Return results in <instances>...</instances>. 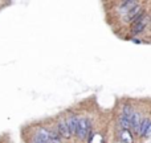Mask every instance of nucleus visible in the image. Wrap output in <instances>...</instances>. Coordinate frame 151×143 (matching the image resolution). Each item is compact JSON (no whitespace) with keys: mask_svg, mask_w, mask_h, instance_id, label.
Returning a JSON list of instances; mask_svg holds the SVG:
<instances>
[{"mask_svg":"<svg viewBox=\"0 0 151 143\" xmlns=\"http://www.w3.org/2000/svg\"><path fill=\"white\" fill-rule=\"evenodd\" d=\"M141 122H142V117L139 113H134L133 115V119H131V129L138 134V130H139V126H141Z\"/></svg>","mask_w":151,"mask_h":143,"instance_id":"nucleus-6","label":"nucleus"},{"mask_svg":"<svg viewBox=\"0 0 151 143\" xmlns=\"http://www.w3.org/2000/svg\"><path fill=\"white\" fill-rule=\"evenodd\" d=\"M90 127H91L90 119H88V118H80V121H78V127H77V133H76V135H77L80 139H85L86 137H88L89 131H90Z\"/></svg>","mask_w":151,"mask_h":143,"instance_id":"nucleus-1","label":"nucleus"},{"mask_svg":"<svg viewBox=\"0 0 151 143\" xmlns=\"http://www.w3.org/2000/svg\"><path fill=\"white\" fill-rule=\"evenodd\" d=\"M150 123H151V121L149 119V118H143V119H142L141 126H139V130H138V135L145 137V134H146V131H147V129H149Z\"/></svg>","mask_w":151,"mask_h":143,"instance_id":"nucleus-8","label":"nucleus"},{"mask_svg":"<svg viewBox=\"0 0 151 143\" xmlns=\"http://www.w3.org/2000/svg\"><path fill=\"white\" fill-rule=\"evenodd\" d=\"M147 23H149V17H147V16H145L142 20L134 23L133 27H131V34H134V36H137V34H141L142 32L146 29Z\"/></svg>","mask_w":151,"mask_h":143,"instance_id":"nucleus-3","label":"nucleus"},{"mask_svg":"<svg viewBox=\"0 0 151 143\" xmlns=\"http://www.w3.org/2000/svg\"><path fill=\"white\" fill-rule=\"evenodd\" d=\"M121 139L122 141H125L126 143H133V137L130 135V133H129L127 130H123L122 134H121Z\"/></svg>","mask_w":151,"mask_h":143,"instance_id":"nucleus-10","label":"nucleus"},{"mask_svg":"<svg viewBox=\"0 0 151 143\" xmlns=\"http://www.w3.org/2000/svg\"><path fill=\"white\" fill-rule=\"evenodd\" d=\"M137 5H138V3L137 1H134V0H129V1H122L121 3V8H122V12H125L126 15H127L129 13V11L130 9H133L134 7H137Z\"/></svg>","mask_w":151,"mask_h":143,"instance_id":"nucleus-7","label":"nucleus"},{"mask_svg":"<svg viewBox=\"0 0 151 143\" xmlns=\"http://www.w3.org/2000/svg\"><path fill=\"white\" fill-rule=\"evenodd\" d=\"M134 110H133V107H131V105H125L123 106V109H122V113L121 114L123 115V117H126L129 121L131 122V119H133V115H134Z\"/></svg>","mask_w":151,"mask_h":143,"instance_id":"nucleus-9","label":"nucleus"},{"mask_svg":"<svg viewBox=\"0 0 151 143\" xmlns=\"http://www.w3.org/2000/svg\"><path fill=\"white\" fill-rule=\"evenodd\" d=\"M78 121H80V118L76 117V115H70V117L66 119V123H68V127H69V130H70V134H76V133H77Z\"/></svg>","mask_w":151,"mask_h":143,"instance_id":"nucleus-5","label":"nucleus"},{"mask_svg":"<svg viewBox=\"0 0 151 143\" xmlns=\"http://www.w3.org/2000/svg\"><path fill=\"white\" fill-rule=\"evenodd\" d=\"M57 133H58V135L61 137V138H65V139H68V138H70V130H69V127H68V123H66V121H60V122L57 123Z\"/></svg>","mask_w":151,"mask_h":143,"instance_id":"nucleus-4","label":"nucleus"},{"mask_svg":"<svg viewBox=\"0 0 151 143\" xmlns=\"http://www.w3.org/2000/svg\"><path fill=\"white\" fill-rule=\"evenodd\" d=\"M145 137H151V123H150V126H149V129H147V131H146V134H145Z\"/></svg>","mask_w":151,"mask_h":143,"instance_id":"nucleus-11","label":"nucleus"},{"mask_svg":"<svg viewBox=\"0 0 151 143\" xmlns=\"http://www.w3.org/2000/svg\"><path fill=\"white\" fill-rule=\"evenodd\" d=\"M133 41H134V42H137V44H141V40H138V39H134Z\"/></svg>","mask_w":151,"mask_h":143,"instance_id":"nucleus-12","label":"nucleus"},{"mask_svg":"<svg viewBox=\"0 0 151 143\" xmlns=\"http://www.w3.org/2000/svg\"><path fill=\"white\" fill-rule=\"evenodd\" d=\"M33 143H50L49 129H45V127L39 129L33 137Z\"/></svg>","mask_w":151,"mask_h":143,"instance_id":"nucleus-2","label":"nucleus"}]
</instances>
